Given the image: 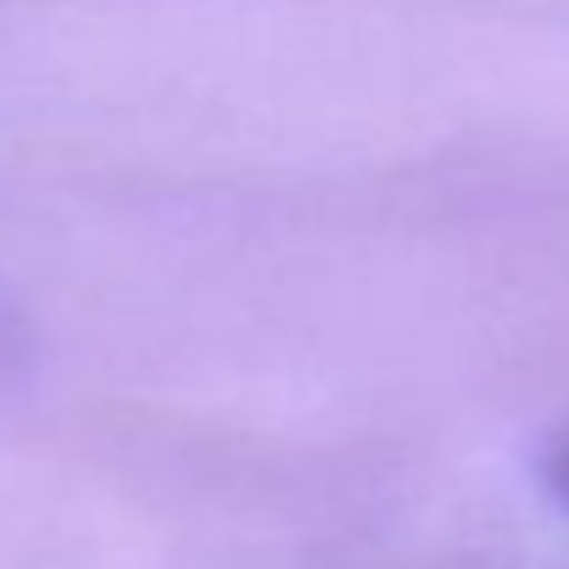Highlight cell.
<instances>
[{
  "instance_id": "cell-1",
  "label": "cell",
  "mask_w": 569,
  "mask_h": 569,
  "mask_svg": "<svg viewBox=\"0 0 569 569\" xmlns=\"http://www.w3.org/2000/svg\"><path fill=\"white\" fill-rule=\"evenodd\" d=\"M547 491H552V497L569 508V441H563V447L547 458Z\"/></svg>"
}]
</instances>
